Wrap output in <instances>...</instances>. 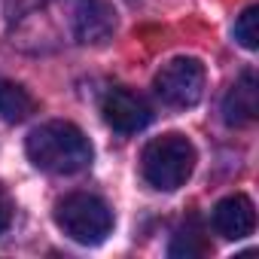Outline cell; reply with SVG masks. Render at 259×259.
I'll list each match as a JSON object with an SVG mask.
<instances>
[{
  "label": "cell",
  "instance_id": "obj_1",
  "mask_svg": "<svg viewBox=\"0 0 259 259\" xmlns=\"http://www.w3.org/2000/svg\"><path fill=\"white\" fill-rule=\"evenodd\" d=\"M25 150H28V159L46 174H79L92 165V156H95L82 128L64 119H52L34 128L28 135Z\"/></svg>",
  "mask_w": 259,
  "mask_h": 259
},
{
  "label": "cell",
  "instance_id": "obj_2",
  "mask_svg": "<svg viewBox=\"0 0 259 259\" xmlns=\"http://www.w3.org/2000/svg\"><path fill=\"white\" fill-rule=\"evenodd\" d=\"M141 171H144V180L153 189H162V192L180 189L195 171V147H192V141L177 135V132L153 138L141 153Z\"/></svg>",
  "mask_w": 259,
  "mask_h": 259
},
{
  "label": "cell",
  "instance_id": "obj_3",
  "mask_svg": "<svg viewBox=\"0 0 259 259\" xmlns=\"http://www.w3.org/2000/svg\"><path fill=\"white\" fill-rule=\"evenodd\" d=\"M55 226L76 244L95 247L113 232V210L92 192H70L55 204Z\"/></svg>",
  "mask_w": 259,
  "mask_h": 259
},
{
  "label": "cell",
  "instance_id": "obj_4",
  "mask_svg": "<svg viewBox=\"0 0 259 259\" xmlns=\"http://www.w3.org/2000/svg\"><path fill=\"white\" fill-rule=\"evenodd\" d=\"M153 85L168 107H195L204 95V64L198 58H174L162 64Z\"/></svg>",
  "mask_w": 259,
  "mask_h": 259
},
{
  "label": "cell",
  "instance_id": "obj_5",
  "mask_svg": "<svg viewBox=\"0 0 259 259\" xmlns=\"http://www.w3.org/2000/svg\"><path fill=\"white\" fill-rule=\"evenodd\" d=\"M101 113H104V122L119 135H135V132H144V128L153 122V107L132 89H110L101 101Z\"/></svg>",
  "mask_w": 259,
  "mask_h": 259
},
{
  "label": "cell",
  "instance_id": "obj_6",
  "mask_svg": "<svg viewBox=\"0 0 259 259\" xmlns=\"http://www.w3.org/2000/svg\"><path fill=\"white\" fill-rule=\"evenodd\" d=\"M210 223H213V232L223 235L226 241H241V238L253 235V229H256L253 201L247 195H229L213 207Z\"/></svg>",
  "mask_w": 259,
  "mask_h": 259
},
{
  "label": "cell",
  "instance_id": "obj_7",
  "mask_svg": "<svg viewBox=\"0 0 259 259\" xmlns=\"http://www.w3.org/2000/svg\"><path fill=\"white\" fill-rule=\"evenodd\" d=\"M256 113H259V82L253 70H244L241 79L223 98V122L232 128H241V125H250Z\"/></svg>",
  "mask_w": 259,
  "mask_h": 259
},
{
  "label": "cell",
  "instance_id": "obj_8",
  "mask_svg": "<svg viewBox=\"0 0 259 259\" xmlns=\"http://www.w3.org/2000/svg\"><path fill=\"white\" fill-rule=\"evenodd\" d=\"M113 31V10L104 0H76L73 7V34L79 43H101Z\"/></svg>",
  "mask_w": 259,
  "mask_h": 259
},
{
  "label": "cell",
  "instance_id": "obj_9",
  "mask_svg": "<svg viewBox=\"0 0 259 259\" xmlns=\"http://www.w3.org/2000/svg\"><path fill=\"white\" fill-rule=\"evenodd\" d=\"M37 110V101L31 92L19 82H0V119L4 122H25Z\"/></svg>",
  "mask_w": 259,
  "mask_h": 259
},
{
  "label": "cell",
  "instance_id": "obj_10",
  "mask_svg": "<svg viewBox=\"0 0 259 259\" xmlns=\"http://www.w3.org/2000/svg\"><path fill=\"white\" fill-rule=\"evenodd\" d=\"M207 250H210V244H207V238H204V232H201V226L195 220L183 223L177 229L171 247H168V253L174 259H195V256H204Z\"/></svg>",
  "mask_w": 259,
  "mask_h": 259
},
{
  "label": "cell",
  "instance_id": "obj_11",
  "mask_svg": "<svg viewBox=\"0 0 259 259\" xmlns=\"http://www.w3.org/2000/svg\"><path fill=\"white\" fill-rule=\"evenodd\" d=\"M235 40L244 49H259V7H247L235 22Z\"/></svg>",
  "mask_w": 259,
  "mask_h": 259
},
{
  "label": "cell",
  "instance_id": "obj_12",
  "mask_svg": "<svg viewBox=\"0 0 259 259\" xmlns=\"http://www.w3.org/2000/svg\"><path fill=\"white\" fill-rule=\"evenodd\" d=\"M10 223H13V198H10V192L4 186H0V235L10 229Z\"/></svg>",
  "mask_w": 259,
  "mask_h": 259
}]
</instances>
